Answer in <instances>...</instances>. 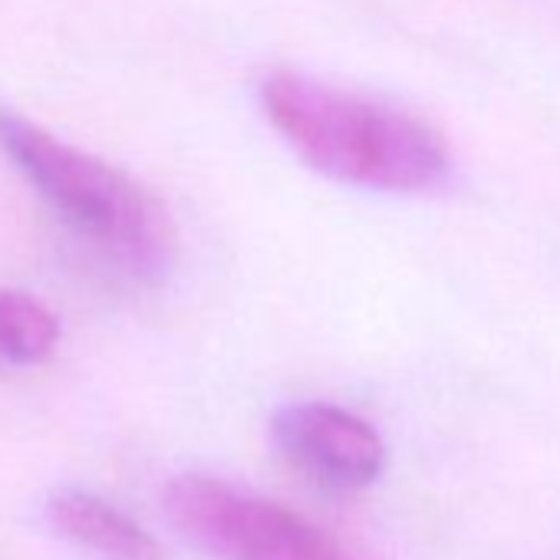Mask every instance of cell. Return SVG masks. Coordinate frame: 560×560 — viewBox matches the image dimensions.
I'll list each match as a JSON object with an SVG mask.
<instances>
[{
	"label": "cell",
	"instance_id": "5b68a950",
	"mask_svg": "<svg viewBox=\"0 0 560 560\" xmlns=\"http://www.w3.org/2000/svg\"><path fill=\"white\" fill-rule=\"evenodd\" d=\"M47 517L63 537L109 560H159L162 557L155 537L139 521H132L126 511H119L116 504L90 491H77V488L57 491L47 501Z\"/></svg>",
	"mask_w": 560,
	"mask_h": 560
},
{
	"label": "cell",
	"instance_id": "8992f818",
	"mask_svg": "<svg viewBox=\"0 0 560 560\" xmlns=\"http://www.w3.org/2000/svg\"><path fill=\"white\" fill-rule=\"evenodd\" d=\"M60 343V317L37 298L0 288V360L44 363Z\"/></svg>",
	"mask_w": 560,
	"mask_h": 560
},
{
	"label": "cell",
	"instance_id": "7a4b0ae2",
	"mask_svg": "<svg viewBox=\"0 0 560 560\" xmlns=\"http://www.w3.org/2000/svg\"><path fill=\"white\" fill-rule=\"evenodd\" d=\"M0 152L77 234L116 264L145 280L172 267L175 224L132 175L18 113H0Z\"/></svg>",
	"mask_w": 560,
	"mask_h": 560
},
{
	"label": "cell",
	"instance_id": "6da1fadb",
	"mask_svg": "<svg viewBox=\"0 0 560 560\" xmlns=\"http://www.w3.org/2000/svg\"><path fill=\"white\" fill-rule=\"evenodd\" d=\"M270 126L314 172L373 191H429L448 175L445 139L402 109L347 93L304 73L260 83Z\"/></svg>",
	"mask_w": 560,
	"mask_h": 560
},
{
	"label": "cell",
	"instance_id": "277c9868",
	"mask_svg": "<svg viewBox=\"0 0 560 560\" xmlns=\"http://www.w3.org/2000/svg\"><path fill=\"white\" fill-rule=\"evenodd\" d=\"M273 445L301 475L334 491L373 485L386 468L383 435L350 409L330 402H294L270 422Z\"/></svg>",
	"mask_w": 560,
	"mask_h": 560
},
{
	"label": "cell",
	"instance_id": "3957f363",
	"mask_svg": "<svg viewBox=\"0 0 560 560\" xmlns=\"http://www.w3.org/2000/svg\"><path fill=\"white\" fill-rule=\"evenodd\" d=\"M168 524L218 560H360L307 517L211 475H178L165 488Z\"/></svg>",
	"mask_w": 560,
	"mask_h": 560
}]
</instances>
